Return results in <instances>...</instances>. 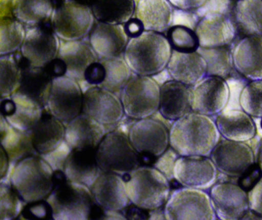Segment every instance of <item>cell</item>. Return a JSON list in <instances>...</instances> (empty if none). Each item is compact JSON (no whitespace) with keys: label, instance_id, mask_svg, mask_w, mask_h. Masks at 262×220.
I'll use <instances>...</instances> for the list:
<instances>
[{"label":"cell","instance_id":"cell-1","mask_svg":"<svg viewBox=\"0 0 262 220\" xmlns=\"http://www.w3.org/2000/svg\"><path fill=\"white\" fill-rule=\"evenodd\" d=\"M221 137L210 116L194 111L173 121L169 128L170 146L179 156L210 157Z\"/></svg>","mask_w":262,"mask_h":220},{"label":"cell","instance_id":"cell-2","mask_svg":"<svg viewBox=\"0 0 262 220\" xmlns=\"http://www.w3.org/2000/svg\"><path fill=\"white\" fill-rule=\"evenodd\" d=\"M172 48L166 36L156 32L144 31L130 38L123 57L133 73L153 76L167 68Z\"/></svg>","mask_w":262,"mask_h":220},{"label":"cell","instance_id":"cell-3","mask_svg":"<svg viewBox=\"0 0 262 220\" xmlns=\"http://www.w3.org/2000/svg\"><path fill=\"white\" fill-rule=\"evenodd\" d=\"M54 187L47 199L51 205L53 219L86 220L95 203L89 186L70 181L63 169L53 174Z\"/></svg>","mask_w":262,"mask_h":220},{"label":"cell","instance_id":"cell-4","mask_svg":"<svg viewBox=\"0 0 262 220\" xmlns=\"http://www.w3.org/2000/svg\"><path fill=\"white\" fill-rule=\"evenodd\" d=\"M11 166L10 184L25 203L48 198L54 187V169L42 156H30Z\"/></svg>","mask_w":262,"mask_h":220},{"label":"cell","instance_id":"cell-5","mask_svg":"<svg viewBox=\"0 0 262 220\" xmlns=\"http://www.w3.org/2000/svg\"><path fill=\"white\" fill-rule=\"evenodd\" d=\"M131 203L143 209L165 206L171 193V183L154 166H140L122 176Z\"/></svg>","mask_w":262,"mask_h":220},{"label":"cell","instance_id":"cell-6","mask_svg":"<svg viewBox=\"0 0 262 220\" xmlns=\"http://www.w3.org/2000/svg\"><path fill=\"white\" fill-rule=\"evenodd\" d=\"M96 160L102 173L123 176L140 166L139 154L128 136L118 130L105 134L96 149Z\"/></svg>","mask_w":262,"mask_h":220},{"label":"cell","instance_id":"cell-7","mask_svg":"<svg viewBox=\"0 0 262 220\" xmlns=\"http://www.w3.org/2000/svg\"><path fill=\"white\" fill-rule=\"evenodd\" d=\"M120 99L127 117L147 118L159 111L160 85L151 76L135 74L121 91Z\"/></svg>","mask_w":262,"mask_h":220},{"label":"cell","instance_id":"cell-8","mask_svg":"<svg viewBox=\"0 0 262 220\" xmlns=\"http://www.w3.org/2000/svg\"><path fill=\"white\" fill-rule=\"evenodd\" d=\"M164 212L167 220L217 219L210 194L185 186L171 191Z\"/></svg>","mask_w":262,"mask_h":220},{"label":"cell","instance_id":"cell-9","mask_svg":"<svg viewBox=\"0 0 262 220\" xmlns=\"http://www.w3.org/2000/svg\"><path fill=\"white\" fill-rule=\"evenodd\" d=\"M95 20L91 7L76 0H62L53 11L52 30L62 41L82 40L90 36Z\"/></svg>","mask_w":262,"mask_h":220},{"label":"cell","instance_id":"cell-10","mask_svg":"<svg viewBox=\"0 0 262 220\" xmlns=\"http://www.w3.org/2000/svg\"><path fill=\"white\" fill-rule=\"evenodd\" d=\"M128 138L139 155L158 159L170 146L169 129L154 117L133 122Z\"/></svg>","mask_w":262,"mask_h":220},{"label":"cell","instance_id":"cell-11","mask_svg":"<svg viewBox=\"0 0 262 220\" xmlns=\"http://www.w3.org/2000/svg\"><path fill=\"white\" fill-rule=\"evenodd\" d=\"M84 92L79 82L68 76L53 80L48 107L52 114L69 123L82 113Z\"/></svg>","mask_w":262,"mask_h":220},{"label":"cell","instance_id":"cell-12","mask_svg":"<svg viewBox=\"0 0 262 220\" xmlns=\"http://www.w3.org/2000/svg\"><path fill=\"white\" fill-rule=\"evenodd\" d=\"M217 173L214 162L206 156H179L173 169L176 183L203 190L211 189L217 183Z\"/></svg>","mask_w":262,"mask_h":220},{"label":"cell","instance_id":"cell-13","mask_svg":"<svg viewBox=\"0 0 262 220\" xmlns=\"http://www.w3.org/2000/svg\"><path fill=\"white\" fill-rule=\"evenodd\" d=\"M82 114L105 125L107 130L117 126L125 115L120 96L99 86L84 91Z\"/></svg>","mask_w":262,"mask_h":220},{"label":"cell","instance_id":"cell-14","mask_svg":"<svg viewBox=\"0 0 262 220\" xmlns=\"http://www.w3.org/2000/svg\"><path fill=\"white\" fill-rule=\"evenodd\" d=\"M230 88L225 79L207 76L192 87V111L205 115H217L226 108Z\"/></svg>","mask_w":262,"mask_h":220},{"label":"cell","instance_id":"cell-15","mask_svg":"<svg viewBox=\"0 0 262 220\" xmlns=\"http://www.w3.org/2000/svg\"><path fill=\"white\" fill-rule=\"evenodd\" d=\"M60 44L53 30L42 26L33 27L27 31L20 53L30 66L43 68L57 58Z\"/></svg>","mask_w":262,"mask_h":220},{"label":"cell","instance_id":"cell-16","mask_svg":"<svg viewBox=\"0 0 262 220\" xmlns=\"http://www.w3.org/2000/svg\"><path fill=\"white\" fill-rule=\"evenodd\" d=\"M201 48L229 46L237 35L232 17L222 12L205 13L194 28Z\"/></svg>","mask_w":262,"mask_h":220},{"label":"cell","instance_id":"cell-17","mask_svg":"<svg viewBox=\"0 0 262 220\" xmlns=\"http://www.w3.org/2000/svg\"><path fill=\"white\" fill-rule=\"evenodd\" d=\"M210 157L219 172L237 178L255 163L254 152L245 142L227 139L219 142Z\"/></svg>","mask_w":262,"mask_h":220},{"label":"cell","instance_id":"cell-18","mask_svg":"<svg viewBox=\"0 0 262 220\" xmlns=\"http://www.w3.org/2000/svg\"><path fill=\"white\" fill-rule=\"evenodd\" d=\"M209 194L217 219H242L249 210L248 192L237 183H216Z\"/></svg>","mask_w":262,"mask_h":220},{"label":"cell","instance_id":"cell-19","mask_svg":"<svg viewBox=\"0 0 262 220\" xmlns=\"http://www.w3.org/2000/svg\"><path fill=\"white\" fill-rule=\"evenodd\" d=\"M129 36L125 26L99 22L90 34V44L99 59L121 56L125 52Z\"/></svg>","mask_w":262,"mask_h":220},{"label":"cell","instance_id":"cell-20","mask_svg":"<svg viewBox=\"0 0 262 220\" xmlns=\"http://www.w3.org/2000/svg\"><path fill=\"white\" fill-rule=\"evenodd\" d=\"M235 71L249 81L262 80V36H245L232 50Z\"/></svg>","mask_w":262,"mask_h":220},{"label":"cell","instance_id":"cell-21","mask_svg":"<svg viewBox=\"0 0 262 220\" xmlns=\"http://www.w3.org/2000/svg\"><path fill=\"white\" fill-rule=\"evenodd\" d=\"M192 87L177 81H167L160 86L159 112L166 120L181 118L192 111Z\"/></svg>","mask_w":262,"mask_h":220},{"label":"cell","instance_id":"cell-22","mask_svg":"<svg viewBox=\"0 0 262 220\" xmlns=\"http://www.w3.org/2000/svg\"><path fill=\"white\" fill-rule=\"evenodd\" d=\"M91 189L94 201L110 210L122 211L130 203L122 176L102 173Z\"/></svg>","mask_w":262,"mask_h":220},{"label":"cell","instance_id":"cell-23","mask_svg":"<svg viewBox=\"0 0 262 220\" xmlns=\"http://www.w3.org/2000/svg\"><path fill=\"white\" fill-rule=\"evenodd\" d=\"M44 108L15 92L11 97L1 99V115L13 128L28 131L42 117Z\"/></svg>","mask_w":262,"mask_h":220},{"label":"cell","instance_id":"cell-24","mask_svg":"<svg viewBox=\"0 0 262 220\" xmlns=\"http://www.w3.org/2000/svg\"><path fill=\"white\" fill-rule=\"evenodd\" d=\"M108 132L105 125L82 113L66 125L65 140L72 150H96Z\"/></svg>","mask_w":262,"mask_h":220},{"label":"cell","instance_id":"cell-25","mask_svg":"<svg viewBox=\"0 0 262 220\" xmlns=\"http://www.w3.org/2000/svg\"><path fill=\"white\" fill-rule=\"evenodd\" d=\"M166 68L171 79L194 87L207 76L208 67L206 61L197 51L182 53L172 50Z\"/></svg>","mask_w":262,"mask_h":220},{"label":"cell","instance_id":"cell-26","mask_svg":"<svg viewBox=\"0 0 262 220\" xmlns=\"http://www.w3.org/2000/svg\"><path fill=\"white\" fill-rule=\"evenodd\" d=\"M32 141L39 155L54 151L65 140L66 125L45 107L37 123L30 130Z\"/></svg>","mask_w":262,"mask_h":220},{"label":"cell","instance_id":"cell-27","mask_svg":"<svg viewBox=\"0 0 262 220\" xmlns=\"http://www.w3.org/2000/svg\"><path fill=\"white\" fill-rule=\"evenodd\" d=\"M23 75L18 94L37 104L44 108L48 105L53 85V78L46 68L30 66L28 62L23 57Z\"/></svg>","mask_w":262,"mask_h":220},{"label":"cell","instance_id":"cell-28","mask_svg":"<svg viewBox=\"0 0 262 220\" xmlns=\"http://www.w3.org/2000/svg\"><path fill=\"white\" fill-rule=\"evenodd\" d=\"M57 57L67 65V76L79 82L85 81L88 67L99 60L91 45L82 40L62 41Z\"/></svg>","mask_w":262,"mask_h":220},{"label":"cell","instance_id":"cell-29","mask_svg":"<svg viewBox=\"0 0 262 220\" xmlns=\"http://www.w3.org/2000/svg\"><path fill=\"white\" fill-rule=\"evenodd\" d=\"M135 16L145 31L164 34L172 27L174 7L169 0H139Z\"/></svg>","mask_w":262,"mask_h":220},{"label":"cell","instance_id":"cell-30","mask_svg":"<svg viewBox=\"0 0 262 220\" xmlns=\"http://www.w3.org/2000/svg\"><path fill=\"white\" fill-rule=\"evenodd\" d=\"M64 172L70 181L82 183L91 188L102 173L96 160V150H72L66 161Z\"/></svg>","mask_w":262,"mask_h":220},{"label":"cell","instance_id":"cell-31","mask_svg":"<svg viewBox=\"0 0 262 220\" xmlns=\"http://www.w3.org/2000/svg\"><path fill=\"white\" fill-rule=\"evenodd\" d=\"M216 126L224 139L237 142L249 141L257 132L252 117L243 110L226 109L216 117Z\"/></svg>","mask_w":262,"mask_h":220},{"label":"cell","instance_id":"cell-32","mask_svg":"<svg viewBox=\"0 0 262 220\" xmlns=\"http://www.w3.org/2000/svg\"><path fill=\"white\" fill-rule=\"evenodd\" d=\"M0 141L10 159V164H16L26 157L39 155L33 146L30 131L16 129L0 114Z\"/></svg>","mask_w":262,"mask_h":220},{"label":"cell","instance_id":"cell-33","mask_svg":"<svg viewBox=\"0 0 262 220\" xmlns=\"http://www.w3.org/2000/svg\"><path fill=\"white\" fill-rule=\"evenodd\" d=\"M232 19L241 38L262 36V0H237L233 7Z\"/></svg>","mask_w":262,"mask_h":220},{"label":"cell","instance_id":"cell-34","mask_svg":"<svg viewBox=\"0 0 262 220\" xmlns=\"http://www.w3.org/2000/svg\"><path fill=\"white\" fill-rule=\"evenodd\" d=\"M135 0H96L91 7L96 20L125 25L136 12Z\"/></svg>","mask_w":262,"mask_h":220},{"label":"cell","instance_id":"cell-35","mask_svg":"<svg viewBox=\"0 0 262 220\" xmlns=\"http://www.w3.org/2000/svg\"><path fill=\"white\" fill-rule=\"evenodd\" d=\"M53 0H14L15 18L26 25L38 27L53 16Z\"/></svg>","mask_w":262,"mask_h":220},{"label":"cell","instance_id":"cell-36","mask_svg":"<svg viewBox=\"0 0 262 220\" xmlns=\"http://www.w3.org/2000/svg\"><path fill=\"white\" fill-rule=\"evenodd\" d=\"M105 69V78L104 82L99 85L101 88L108 90L117 94H121L124 87L131 79L132 71L124 57L108 58L99 59Z\"/></svg>","mask_w":262,"mask_h":220},{"label":"cell","instance_id":"cell-37","mask_svg":"<svg viewBox=\"0 0 262 220\" xmlns=\"http://www.w3.org/2000/svg\"><path fill=\"white\" fill-rule=\"evenodd\" d=\"M198 53L206 61L207 76H217L226 79L230 77L233 69L232 50L229 46L215 48H201Z\"/></svg>","mask_w":262,"mask_h":220},{"label":"cell","instance_id":"cell-38","mask_svg":"<svg viewBox=\"0 0 262 220\" xmlns=\"http://www.w3.org/2000/svg\"><path fill=\"white\" fill-rule=\"evenodd\" d=\"M22 55L0 56V93L1 99L11 97L20 85L23 75Z\"/></svg>","mask_w":262,"mask_h":220},{"label":"cell","instance_id":"cell-39","mask_svg":"<svg viewBox=\"0 0 262 220\" xmlns=\"http://www.w3.org/2000/svg\"><path fill=\"white\" fill-rule=\"evenodd\" d=\"M26 31L24 23L17 19H4L0 23V56L14 54L20 50Z\"/></svg>","mask_w":262,"mask_h":220},{"label":"cell","instance_id":"cell-40","mask_svg":"<svg viewBox=\"0 0 262 220\" xmlns=\"http://www.w3.org/2000/svg\"><path fill=\"white\" fill-rule=\"evenodd\" d=\"M27 203L10 183L0 184V219H17Z\"/></svg>","mask_w":262,"mask_h":220},{"label":"cell","instance_id":"cell-41","mask_svg":"<svg viewBox=\"0 0 262 220\" xmlns=\"http://www.w3.org/2000/svg\"><path fill=\"white\" fill-rule=\"evenodd\" d=\"M239 105L251 117L262 119V80L250 81L244 86Z\"/></svg>","mask_w":262,"mask_h":220},{"label":"cell","instance_id":"cell-42","mask_svg":"<svg viewBox=\"0 0 262 220\" xmlns=\"http://www.w3.org/2000/svg\"><path fill=\"white\" fill-rule=\"evenodd\" d=\"M166 34L173 50L182 53H193L197 51L200 47L194 30L185 26L171 27Z\"/></svg>","mask_w":262,"mask_h":220},{"label":"cell","instance_id":"cell-43","mask_svg":"<svg viewBox=\"0 0 262 220\" xmlns=\"http://www.w3.org/2000/svg\"><path fill=\"white\" fill-rule=\"evenodd\" d=\"M17 219L52 220L53 209L47 200L27 203Z\"/></svg>","mask_w":262,"mask_h":220},{"label":"cell","instance_id":"cell-44","mask_svg":"<svg viewBox=\"0 0 262 220\" xmlns=\"http://www.w3.org/2000/svg\"><path fill=\"white\" fill-rule=\"evenodd\" d=\"M179 154L173 148L169 146L160 157H158L153 166L162 173L170 182L173 181L174 180L173 169H174L176 160L179 158Z\"/></svg>","mask_w":262,"mask_h":220},{"label":"cell","instance_id":"cell-45","mask_svg":"<svg viewBox=\"0 0 262 220\" xmlns=\"http://www.w3.org/2000/svg\"><path fill=\"white\" fill-rule=\"evenodd\" d=\"M71 151V148L64 140L62 143L54 151L40 156H42L48 162L49 164L54 170H56V169H63L64 170L66 161H67V157Z\"/></svg>","mask_w":262,"mask_h":220},{"label":"cell","instance_id":"cell-46","mask_svg":"<svg viewBox=\"0 0 262 220\" xmlns=\"http://www.w3.org/2000/svg\"><path fill=\"white\" fill-rule=\"evenodd\" d=\"M262 176V171L258 163H254L251 165L246 171L243 173L242 175L238 177L237 184L244 189L248 192L251 190L256 183L260 180Z\"/></svg>","mask_w":262,"mask_h":220},{"label":"cell","instance_id":"cell-47","mask_svg":"<svg viewBox=\"0 0 262 220\" xmlns=\"http://www.w3.org/2000/svg\"><path fill=\"white\" fill-rule=\"evenodd\" d=\"M105 78V67L99 60L88 67L85 72L84 82L92 86H99L104 82Z\"/></svg>","mask_w":262,"mask_h":220},{"label":"cell","instance_id":"cell-48","mask_svg":"<svg viewBox=\"0 0 262 220\" xmlns=\"http://www.w3.org/2000/svg\"><path fill=\"white\" fill-rule=\"evenodd\" d=\"M249 209L262 216V176L255 186L248 192Z\"/></svg>","mask_w":262,"mask_h":220},{"label":"cell","instance_id":"cell-49","mask_svg":"<svg viewBox=\"0 0 262 220\" xmlns=\"http://www.w3.org/2000/svg\"><path fill=\"white\" fill-rule=\"evenodd\" d=\"M174 8L184 12L199 10L205 7L209 0H169Z\"/></svg>","mask_w":262,"mask_h":220},{"label":"cell","instance_id":"cell-50","mask_svg":"<svg viewBox=\"0 0 262 220\" xmlns=\"http://www.w3.org/2000/svg\"><path fill=\"white\" fill-rule=\"evenodd\" d=\"M126 219H149V210L130 203L122 211Z\"/></svg>","mask_w":262,"mask_h":220},{"label":"cell","instance_id":"cell-51","mask_svg":"<svg viewBox=\"0 0 262 220\" xmlns=\"http://www.w3.org/2000/svg\"><path fill=\"white\" fill-rule=\"evenodd\" d=\"M44 68L47 70V72L53 79L56 78L62 77V76H67V67L63 60L59 59V57L56 58L53 61L47 64Z\"/></svg>","mask_w":262,"mask_h":220},{"label":"cell","instance_id":"cell-52","mask_svg":"<svg viewBox=\"0 0 262 220\" xmlns=\"http://www.w3.org/2000/svg\"><path fill=\"white\" fill-rule=\"evenodd\" d=\"M124 26H125V31H126L127 34L128 35L129 38L139 36V35L142 34L145 31L142 22L139 19H136V17L134 19L133 18V19H130Z\"/></svg>","mask_w":262,"mask_h":220},{"label":"cell","instance_id":"cell-53","mask_svg":"<svg viewBox=\"0 0 262 220\" xmlns=\"http://www.w3.org/2000/svg\"><path fill=\"white\" fill-rule=\"evenodd\" d=\"M10 161L5 150L1 146V181L5 180L10 171Z\"/></svg>","mask_w":262,"mask_h":220},{"label":"cell","instance_id":"cell-54","mask_svg":"<svg viewBox=\"0 0 262 220\" xmlns=\"http://www.w3.org/2000/svg\"><path fill=\"white\" fill-rule=\"evenodd\" d=\"M149 219H165L164 207L149 210Z\"/></svg>","mask_w":262,"mask_h":220},{"label":"cell","instance_id":"cell-55","mask_svg":"<svg viewBox=\"0 0 262 220\" xmlns=\"http://www.w3.org/2000/svg\"><path fill=\"white\" fill-rule=\"evenodd\" d=\"M242 219H262V216L257 214V212L249 209V210L244 215Z\"/></svg>","mask_w":262,"mask_h":220},{"label":"cell","instance_id":"cell-56","mask_svg":"<svg viewBox=\"0 0 262 220\" xmlns=\"http://www.w3.org/2000/svg\"><path fill=\"white\" fill-rule=\"evenodd\" d=\"M79 4H82V5L87 6V7H91L94 4L96 0H76Z\"/></svg>","mask_w":262,"mask_h":220},{"label":"cell","instance_id":"cell-57","mask_svg":"<svg viewBox=\"0 0 262 220\" xmlns=\"http://www.w3.org/2000/svg\"><path fill=\"white\" fill-rule=\"evenodd\" d=\"M258 164L259 166H260V169H261L262 171V145L260 146V152H259Z\"/></svg>","mask_w":262,"mask_h":220},{"label":"cell","instance_id":"cell-58","mask_svg":"<svg viewBox=\"0 0 262 220\" xmlns=\"http://www.w3.org/2000/svg\"><path fill=\"white\" fill-rule=\"evenodd\" d=\"M228 1H231V2H236V1H237V0H228Z\"/></svg>","mask_w":262,"mask_h":220},{"label":"cell","instance_id":"cell-59","mask_svg":"<svg viewBox=\"0 0 262 220\" xmlns=\"http://www.w3.org/2000/svg\"><path fill=\"white\" fill-rule=\"evenodd\" d=\"M261 127H262V119H261Z\"/></svg>","mask_w":262,"mask_h":220}]
</instances>
